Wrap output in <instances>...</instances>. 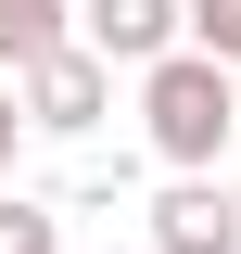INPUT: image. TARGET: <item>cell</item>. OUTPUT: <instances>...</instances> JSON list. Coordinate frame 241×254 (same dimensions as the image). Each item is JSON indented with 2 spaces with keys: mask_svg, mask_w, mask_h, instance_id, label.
I'll list each match as a JSON object with an SVG mask.
<instances>
[{
  "mask_svg": "<svg viewBox=\"0 0 241 254\" xmlns=\"http://www.w3.org/2000/svg\"><path fill=\"white\" fill-rule=\"evenodd\" d=\"M140 140L165 153V178H216V153H241V89H229V64L165 51V64L140 76Z\"/></svg>",
  "mask_w": 241,
  "mask_h": 254,
  "instance_id": "obj_1",
  "label": "cell"
},
{
  "mask_svg": "<svg viewBox=\"0 0 241 254\" xmlns=\"http://www.w3.org/2000/svg\"><path fill=\"white\" fill-rule=\"evenodd\" d=\"M13 102H26V127H51V140H89V127L115 115V64L76 38V51H51L38 76H13Z\"/></svg>",
  "mask_w": 241,
  "mask_h": 254,
  "instance_id": "obj_2",
  "label": "cell"
},
{
  "mask_svg": "<svg viewBox=\"0 0 241 254\" xmlns=\"http://www.w3.org/2000/svg\"><path fill=\"white\" fill-rule=\"evenodd\" d=\"M76 38H89L102 64H165V51H190V0H76Z\"/></svg>",
  "mask_w": 241,
  "mask_h": 254,
  "instance_id": "obj_3",
  "label": "cell"
},
{
  "mask_svg": "<svg viewBox=\"0 0 241 254\" xmlns=\"http://www.w3.org/2000/svg\"><path fill=\"white\" fill-rule=\"evenodd\" d=\"M152 254H241V203L216 178H165L152 203Z\"/></svg>",
  "mask_w": 241,
  "mask_h": 254,
  "instance_id": "obj_4",
  "label": "cell"
},
{
  "mask_svg": "<svg viewBox=\"0 0 241 254\" xmlns=\"http://www.w3.org/2000/svg\"><path fill=\"white\" fill-rule=\"evenodd\" d=\"M51 51H76V26H63V0H0V76H38Z\"/></svg>",
  "mask_w": 241,
  "mask_h": 254,
  "instance_id": "obj_5",
  "label": "cell"
},
{
  "mask_svg": "<svg viewBox=\"0 0 241 254\" xmlns=\"http://www.w3.org/2000/svg\"><path fill=\"white\" fill-rule=\"evenodd\" d=\"M0 254H63V216L26 203V190H0Z\"/></svg>",
  "mask_w": 241,
  "mask_h": 254,
  "instance_id": "obj_6",
  "label": "cell"
},
{
  "mask_svg": "<svg viewBox=\"0 0 241 254\" xmlns=\"http://www.w3.org/2000/svg\"><path fill=\"white\" fill-rule=\"evenodd\" d=\"M190 51L241 76V0H190Z\"/></svg>",
  "mask_w": 241,
  "mask_h": 254,
  "instance_id": "obj_7",
  "label": "cell"
},
{
  "mask_svg": "<svg viewBox=\"0 0 241 254\" xmlns=\"http://www.w3.org/2000/svg\"><path fill=\"white\" fill-rule=\"evenodd\" d=\"M13 140H26V102L0 89V190H13Z\"/></svg>",
  "mask_w": 241,
  "mask_h": 254,
  "instance_id": "obj_8",
  "label": "cell"
},
{
  "mask_svg": "<svg viewBox=\"0 0 241 254\" xmlns=\"http://www.w3.org/2000/svg\"><path fill=\"white\" fill-rule=\"evenodd\" d=\"M229 165H241V153H229ZM229 203H241V178H229Z\"/></svg>",
  "mask_w": 241,
  "mask_h": 254,
  "instance_id": "obj_9",
  "label": "cell"
}]
</instances>
